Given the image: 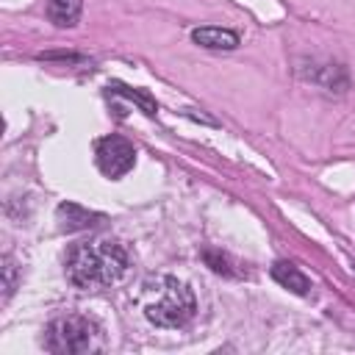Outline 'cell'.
Instances as JSON below:
<instances>
[{"mask_svg": "<svg viewBox=\"0 0 355 355\" xmlns=\"http://www.w3.org/2000/svg\"><path fill=\"white\" fill-rule=\"evenodd\" d=\"M100 330L89 316H78V313H67L53 319L44 327V349L53 355H78V352H89L97 347Z\"/></svg>", "mask_w": 355, "mask_h": 355, "instance_id": "3957f363", "label": "cell"}, {"mask_svg": "<svg viewBox=\"0 0 355 355\" xmlns=\"http://www.w3.org/2000/svg\"><path fill=\"white\" fill-rule=\"evenodd\" d=\"M83 0H47V17L58 28H72L80 17Z\"/></svg>", "mask_w": 355, "mask_h": 355, "instance_id": "ba28073f", "label": "cell"}, {"mask_svg": "<svg viewBox=\"0 0 355 355\" xmlns=\"http://www.w3.org/2000/svg\"><path fill=\"white\" fill-rule=\"evenodd\" d=\"M202 258H205V263H208L214 272H219V275H233V269L227 266V255L214 252V250H205V252H202Z\"/></svg>", "mask_w": 355, "mask_h": 355, "instance_id": "7c38bea8", "label": "cell"}, {"mask_svg": "<svg viewBox=\"0 0 355 355\" xmlns=\"http://www.w3.org/2000/svg\"><path fill=\"white\" fill-rule=\"evenodd\" d=\"M272 277H275L283 288H288V291H294V294H308V291H311L308 275H302V272H300L294 263H288V261L272 263Z\"/></svg>", "mask_w": 355, "mask_h": 355, "instance_id": "52a82bcc", "label": "cell"}, {"mask_svg": "<svg viewBox=\"0 0 355 355\" xmlns=\"http://www.w3.org/2000/svg\"><path fill=\"white\" fill-rule=\"evenodd\" d=\"M308 78H311L313 83L330 89V92H333V89H336V92H344V89H347V72H344V67H338V64H324V67H319V69H311Z\"/></svg>", "mask_w": 355, "mask_h": 355, "instance_id": "9c48e42d", "label": "cell"}, {"mask_svg": "<svg viewBox=\"0 0 355 355\" xmlns=\"http://www.w3.org/2000/svg\"><path fill=\"white\" fill-rule=\"evenodd\" d=\"M17 277H19V269H17L14 258L11 255H3V302H8V297L14 294Z\"/></svg>", "mask_w": 355, "mask_h": 355, "instance_id": "8fae6325", "label": "cell"}, {"mask_svg": "<svg viewBox=\"0 0 355 355\" xmlns=\"http://www.w3.org/2000/svg\"><path fill=\"white\" fill-rule=\"evenodd\" d=\"M55 219H58V227H61L64 233H72V230H86V227H92V225L100 219V214H92V211L80 208L78 202H61V205L55 208Z\"/></svg>", "mask_w": 355, "mask_h": 355, "instance_id": "5b68a950", "label": "cell"}, {"mask_svg": "<svg viewBox=\"0 0 355 355\" xmlns=\"http://www.w3.org/2000/svg\"><path fill=\"white\" fill-rule=\"evenodd\" d=\"M130 269V252L122 241L114 239H94V241H80L69 250L67 255V280L75 288H108L119 283Z\"/></svg>", "mask_w": 355, "mask_h": 355, "instance_id": "6da1fadb", "label": "cell"}, {"mask_svg": "<svg viewBox=\"0 0 355 355\" xmlns=\"http://www.w3.org/2000/svg\"><path fill=\"white\" fill-rule=\"evenodd\" d=\"M191 39L200 47H208V50H233V47H239V33L230 31V28H214V25L194 28Z\"/></svg>", "mask_w": 355, "mask_h": 355, "instance_id": "8992f818", "label": "cell"}, {"mask_svg": "<svg viewBox=\"0 0 355 355\" xmlns=\"http://www.w3.org/2000/svg\"><path fill=\"white\" fill-rule=\"evenodd\" d=\"M139 305L144 319L155 327H183L197 311L194 291L172 275L147 277L139 291Z\"/></svg>", "mask_w": 355, "mask_h": 355, "instance_id": "7a4b0ae2", "label": "cell"}, {"mask_svg": "<svg viewBox=\"0 0 355 355\" xmlns=\"http://www.w3.org/2000/svg\"><path fill=\"white\" fill-rule=\"evenodd\" d=\"M108 89H114V92H119V94H125L128 100H133L136 105H141V111H144V114H150V116H153V114L158 111V108H155V103H153V100H150L147 94H141L139 89H130V86H122V83H111Z\"/></svg>", "mask_w": 355, "mask_h": 355, "instance_id": "30bf717a", "label": "cell"}, {"mask_svg": "<svg viewBox=\"0 0 355 355\" xmlns=\"http://www.w3.org/2000/svg\"><path fill=\"white\" fill-rule=\"evenodd\" d=\"M94 158H97V166L105 178H122L133 169L136 164V150L128 139L111 133V136H103L94 147Z\"/></svg>", "mask_w": 355, "mask_h": 355, "instance_id": "277c9868", "label": "cell"}]
</instances>
